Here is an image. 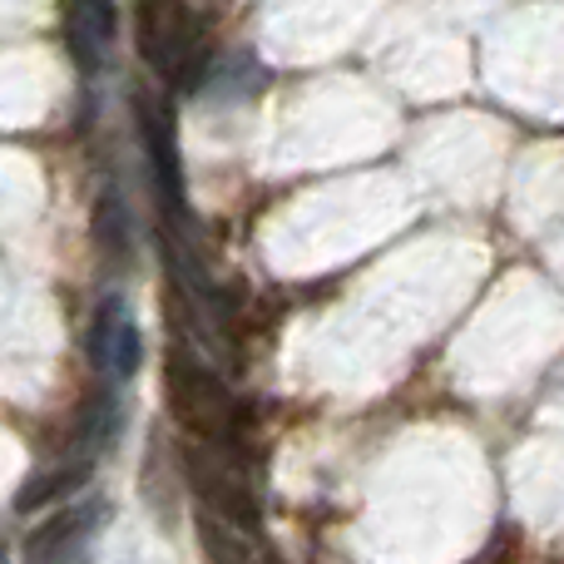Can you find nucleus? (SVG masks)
<instances>
[{"instance_id": "5", "label": "nucleus", "mask_w": 564, "mask_h": 564, "mask_svg": "<svg viewBox=\"0 0 564 564\" xmlns=\"http://www.w3.org/2000/svg\"><path fill=\"white\" fill-rule=\"evenodd\" d=\"M89 361H95L99 377H109V387L129 381L139 371V361H144V341H139L129 302L119 292L99 297L95 317H89Z\"/></svg>"}, {"instance_id": "6", "label": "nucleus", "mask_w": 564, "mask_h": 564, "mask_svg": "<svg viewBox=\"0 0 564 564\" xmlns=\"http://www.w3.org/2000/svg\"><path fill=\"white\" fill-rule=\"evenodd\" d=\"M99 520H105V506H99V500H75V506L55 510L45 525H35L25 535L20 560L25 564H65L69 555H79V550L95 540Z\"/></svg>"}, {"instance_id": "9", "label": "nucleus", "mask_w": 564, "mask_h": 564, "mask_svg": "<svg viewBox=\"0 0 564 564\" xmlns=\"http://www.w3.org/2000/svg\"><path fill=\"white\" fill-rule=\"evenodd\" d=\"M89 476H95V460H85V456H65V460H55V466L35 470V476H30L25 486H20L15 510H35V506H55V500H69Z\"/></svg>"}, {"instance_id": "4", "label": "nucleus", "mask_w": 564, "mask_h": 564, "mask_svg": "<svg viewBox=\"0 0 564 564\" xmlns=\"http://www.w3.org/2000/svg\"><path fill=\"white\" fill-rule=\"evenodd\" d=\"M134 119H139V139H144V154H149V174H154V188H159L164 224L174 234H188V198H184V164H178L174 109L159 105L154 95H139Z\"/></svg>"}, {"instance_id": "7", "label": "nucleus", "mask_w": 564, "mask_h": 564, "mask_svg": "<svg viewBox=\"0 0 564 564\" xmlns=\"http://www.w3.org/2000/svg\"><path fill=\"white\" fill-rule=\"evenodd\" d=\"M115 30H119L115 0H65V45L85 75H95L105 65Z\"/></svg>"}, {"instance_id": "8", "label": "nucleus", "mask_w": 564, "mask_h": 564, "mask_svg": "<svg viewBox=\"0 0 564 564\" xmlns=\"http://www.w3.org/2000/svg\"><path fill=\"white\" fill-rule=\"evenodd\" d=\"M198 540L208 564H282L278 550L263 540V525H238L214 510H198Z\"/></svg>"}, {"instance_id": "2", "label": "nucleus", "mask_w": 564, "mask_h": 564, "mask_svg": "<svg viewBox=\"0 0 564 564\" xmlns=\"http://www.w3.org/2000/svg\"><path fill=\"white\" fill-rule=\"evenodd\" d=\"M139 50L169 89H204L214 69L208 30L184 0H144L139 6Z\"/></svg>"}, {"instance_id": "3", "label": "nucleus", "mask_w": 564, "mask_h": 564, "mask_svg": "<svg viewBox=\"0 0 564 564\" xmlns=\"http://www.w3.org/2000/svg\"><path fill=\"white\" fill-rule=\"evenodd\" d=\"M164 397L169 411L178 416V426L194 431V436H243V416H248L243 401L228 391V381L204 357H194L188 341H178L169 351Z\"/></svg>"}, {"instance_id": "1", "label": "nucleus", "mask_w": 564, "mask_h": 564, "mask_svg": "<svg viewBox=\"0 0 564 564\" xmlns=\"http://www.w3.org/2000/svg\"><path fill=\"white\" fill-rule=\"evenodd\" d=\"M184 470L198 510H214L238 525L263 520V480H258V460L243 446V436H198L184 451Z\"/></svg>"}, {"instance_id": "10", "label": "nucleus", "mask_w": 564, "mask_h": 564, "mask_svg": "<svg viewBox=\"0 0 564 564\" xmlns=\"http://www.w3.org/2000/svg\"><path fill=\"white\" fill-rule=\"evenodd\" d=\"M129 238H134V228H129L124 198H119L115 188H105V194H99V204H95V243H99V253H105L115 268H124Z\"/></svg>"}]
</instances>
